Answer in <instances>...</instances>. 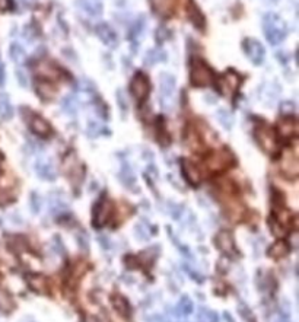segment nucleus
Here are the masks:
<instances>
[{
	"label": "nucleus",
	"mask_w": 299,
	"mask_h": 322,
	"mask_svg": "<svg viewBox=\"0 0 299 322\" xmlns=\"http://www.w3.org/2000/svg\"><path fill=\"white\" fill-rule=\"evenodd\" d=\"M263 31L272 45H278L288 35L286 22L276 13H267L263 18Z\"/></svg>",
	"instance_id": "1"
},
{
	"label": "nucleus",
	"mask_w": 299,
	"mask_h": 322,
	"mask_svg": "<svg viewBox=\"0 0 299 322\" xmlns=\"http://www.w3.org/2000/svg\"><path fill=\"white\" fill-rule=\"evenodd\" d=\"M254 136H256L257 143L260 144V147L264 152H267L270 155L276 153L278 140H276V134L272 128H268L267 125H258V127H256Z\"/></svg>",
	"instance_id": "2"
},
{
	"label": "nucleus",
	"mask_w": 299,
	"mask_h": 322,
	"mask_svg": "<svg viewBox=\"0 0 299 322\" xmlns=\"http://www.w3.org/2000/svg\"><path fill=\"white\" fill-rule=\"evenodd\" d=\"M212 80H213V73L210 67L204 61L196 58L192 66V83L194 86L202 88V86H209Z\"/></svg>",
	"instance_id": "3"
},
{
	"label": "nucleus",
	"mask_w": 299,
	"mask_h": 322,
	"mask_svg": "<svg viewBox=\"0 0 299 322\" xmlns=\"http://www.w3.org/2000/svg\"><path fill=\"white\" fill-rule=\"evenodd\" d=\"M176 77L170 73H162L159 77V90H160V105L164 109L171 108V99L176 92Z\"/></svg>",
	"instance_id": "4"
},
{
	"label": "nucleus",
	"mask_w": 299,
	"mask_h": 322,
	"mask_svg": "<svg viewBox=\"0 0 299 322\" xmlns=\"http://www.w3.org/2000/svg\"><path fill=\"white\" fill-rule=\"evenodd\" d=\"M282 172L288 178L294 179L299 175V159L296 149H288L283 152L280 158Z\"/></svg>",
	"instance_id": "5"
},
{
	"label": "nucleus",
	"mask_w": 299,
	"mask_h": 322,
	"mask_svg": "<svg viewBox=\"0 0 299 322\" xmlns=\"http://www.w3.org/2000/svg\"><path fill=\"white\" fill-rule=\"evenodd\" d=\"M241 85V77L240 74L234 70H229L225 74H222L218 80V89L225 96H232Z\"/></svg>",
	"instance_id": "6"
},
{
	"label": "nucleus",
	"mask_w": 299,
	"mask_h": 322,
	"mask_svg": "<svg viewBox=\"0 0 299 322\" xmlns=\"http://www.w3.org/2000/svg\"><path fill=\"white\" fill-rule=\"evenodd\" d=\"M232 162H234V156L228 150H219L209 155V158L206 159V165L212 172H219L228 168L229 165H232Z\"/></svg>",
	"instance_id": "7"
},
{
	"label": "nucleus",
	"mask_w": 299,
	"mask_h": 322,
	"mask_svg": "<svg viewBox=\"0 0 299 322\" xmlns=\"http://www.w3.org/2000/svg\"><path fill=\"white\" fill-rule=\"evenodd\" d=\"M244 51H246V57L254 63V64H262L264 61V57H266V50L262 45L260 41L257 39H252V38H246L244 41Z\"/></svg>",
	"instance_id": "8"
},
{
	"label": "nucleus",
	"mask_w": 299,
	"mask_h": 322,
	"mask_svg": "<svg viewBox=\"0 0 299 322\" xmlns=\"http://www.w3.org/2000/svg\"><path fill=\"white\" fill-rule=\"evenodd\" d=\"M130 89H132L133 96H134L139 102L144 101V99L148 98V95H149V80H148V77L140 72L136 73L134 77H133V80H132Z\"/></svg>",
	"instance_id": "9"
},
{
	"label": "nucleus",
	"mask_w": 299,
	"mask_h": 322,
	"mask_svg": "<svg viewBox=\"0 0 299 322\" xmlns=\"http://www.w3.org/2000/svg\"><path fill=\"white\" fill-rule=\"evenodd\" d=\"M96 35L100 36V39L106 44V47L114 48L118 44V35L114 31L112 26H110L106 22H101L96 25Z\"/></svg>",
	"instance_id": "10"
},
{
	"label": "nucleus",
	"mask_w": 299,
	"mask_h": 322,
	"mask_svg": "<svg viewBox=\"0 0 299 322\" xmlns=\"http://www.w3.org/2000/svg\"><path fill=\"white\" fill-rule=\"evenodd\" d=\"M111 213H112V201L108 200V198H104V200L98 204V207H96V210H95L94 225H95L96 228L104 226L106 222L110 220Z\"/></svg>",
	"instance_id": "11"
},
{
	"label": "nucleus",
	"mask_w": 299,
	"mask_h": 322,
	"mask_svg": "<svg viewBox=\"0 0 299 322\" xmlns=\"http://www.w3.org/2000/svg\"><path fill=\"white\" fill-rule=\"evenodd\" d=\"M36 171L40 178L47 179V181H54L57 178V172L54 169L53 163L48 159H44V158L38 159L36 163Z\"/></svg>",
	"instance_id": "12"
},
{
	"label": "nucleus",
	"mask_w": 299,
	"mask_h": 322,
	"mask_svg": "<svg viewBox=\"0 0 299 322\" xmlns=\"http://www.w3.org/2000/svg\"><path fill=\"white\" fill-rule=\"evenodd\" d=\"M216 247L222 251L224 254L234 255L235 254V242L232 235L226 231H222L216 235Z\"/></svg>",
	"instance_id": "13"
},
{
	"label": "nucleus",
	"mask_w": 299,
	"mask_h": 322,
	"mask_svg": "<svg viewBox=\"0 0 299 322\" xmlns=\"http://www.w3.org/2000/svg\"><path fill=\"white\" fill-rule=\"evenodd\" d=\"M63 169H64V172L73 179L78 177V172H82V174H84L82 166H80V163L78 161V156H76L73 152H70V153L64 158V161H63Z\"/></svg>",
	"instance_id": "14"
},
{
	"label": "nucleus",
	"mask_w": 299,
	"mask_h": 322,
	"mask_svg": "<svg viewBox=\"0 0 299 322\" xmlns=\"http://www.w3.org/2000/svg\"><path fill=\"white\" fill-rule=\"evenodd\" d=\"M30 125H31V130L36 133V136H40V137H48L52 134V127H50V124L44 118H41L38 115H34L31 118Z\"/></svg>",
	"instance_id": "15"
},
{
	"label": "nucleus",
	"mask_w": 299,
	"mask_h": 322,
	"mask_svg": "<svg viewBox=\"0 0 299 322\" xmlns=\"http://www.w3.org/2000/svg\"><path fill=\"white\" fill-rule=\"evenodd\" d=\"M144 23H146L144 16H139V18L134 20V23H133V26L130 29V41H132V45H133V51L134 50L138 51L139 41L142 39V34L144 31Z\"/></svg>",
	"instance_id": "16"
},
{
	"label": "nucleus",
	"mask_w": 299,
	"mask_h": 322,
	"mask_svg": "<svg viewBox=\"0 0 299 322\" xmlns=\"http://www.w3.org/2000/svg\"><path fill=\"white\" fill-rule=\"evenodd\" d=\"M278 133L279 136L283 139H292L294 136H296L298 133V127L295 120L292 118H286V120H282L278 124Z\"/></svg>",
	"instance_id": "17"
},
{
	"label": "nucleus",
	"mask_w": 299,
	"mask_h": 322,
	"mask_svg": "<svg viewBox=\"0 0 299 322\" xmlns=\"http://www.w3.org/2000/svg\"><path fill=\"white\" fill-rule=\"evenodd\" d=\"M78 3L89 16H94V18L100 16L102 13V9H104L101 0H78Z\"/></svg>",
	"instance_id": "18"
},
{
	"label": "nucleus",
	"mask_w": 299,
	"mask_h": 322,
	"mask_svg": "<svg viewBox=\"0 0 299 322\" xmlns=\"http://www.w3.org/2000/svg\"><path fill=\"white\" fill-rule=\"evenodd\" d=\"M182 174L190 184H198L202 181V174L198 168L190 161L182 162Z\"/></svg>",
	"instance_id": "19"
},
{
	"label": "nucleus",
	"mask_w": 299,
	"mask_h": 322,
	"mask_svg": "<svg viewBox=\"0 0 299 322\" xmlns=\"http://www.w3.org/2000/svg\"><path fill=\"white\" fill-rule=\"evenodd\" d=\"M50 210L52 213L57 215V213H62L68 209V201L66 198L63 197V194L60 191H56V193H52L50 194Z\"/></svg>",
	"instance_id": "20"
},
{
	"label": "nucleus",
	"mask_w": 299,
	"mask_h": 322,
	"mask_svg": "<svg viewBox=\"0 0 299 322\" xmlns=\"http://www.w3.org/2000/svg\"><path fill=\"white\" fill-rule=\"evenodd\" d=\"M188 16H190V20L193 22V25L197 29H203L204 28L206 19H204L203 13L200 12V9L194 4L193 1L188 4Z\"/></svg>",
	"instance_id": "21"
},
{
	"label": "nucleus",
	"mask_w": 299,
	"mask_h": 322,
	"mask_svg": "<svg viewBox=\"0 0 299 322\" xmlns=\"http://www.w3.org/2000/svg\"><path fill=\"white\" fill-rule=\"evenodd\" d=\"M36 93L40 95V98L46 99V101H50L53 99L54 95H56V88L50 82L47 80H42V82H38L36 85Z\"/></svg>",
	"instance_id": "22"
},
{
	"label": "nucleus",
	"mask_w": 299,
	"mask_h": 322,
	"mask_svg": "<svg viewBox=\"0 0 299 322\" xmlns=\"http://www.w3.org/2000/svg\"><path fill=\"white\" fill-rule=\"evenodd\" d=\"M111 304L114 306V309L124 317V318H128L130 317V305L128 302L124 299L123 296H120V295H116V296H112L111 298Z\"/></svg>",
	"instance_id": "23"
},
{
	"label": "nucleus",
	"mask_w": 299,
	"mask_h": 322,
	"mask_svg": "<svg viewBox=\"0 0 299 322\" xmlns=\"http://www.w3.org/2000/svg\"><path fill=\"white\" fill-rule=\"evenodd\" d=\"M14 117V107L6 93H0V118L10 120Z\"/></svg>",
	"instance_id": "24"
},
{
	"label": "nucleus",
	"mask_w": 299,
	"mask_h": 322,
	"mask_svg": "<svg viewBox=\"0 0 299 322\" xmlns=\"http://www.w3.org/2000/svg\"><path fill=\"white\" fill-rule=\"evenodd\" d=\"M193 309L194 306L192 299H190L188 296H182V298L180 299L178 305H176L174 314H176V317H187V315H190V314L193 312Z\"/></svg>",
	"instance_id": "25"
},
{
	"label": "nucleus",
	"mask_w": 299,
	"mask_h": 322,
	"mask_svg": "<svg viewBox=\"0 0 299 322\" xmlns=\"http://www.w3.org/2000/svg\"><path fill=\"white\" fill-rule=\"evenodd\" d=\"M120 179L127 188H133L134 187V182H136V177H134V172L132 169V166L124 162L123 168H122V172H120Z\"/></svg>",
	"instance_id": "26"
},
{
	"label": "nucleus",
	"mask_w": 299,
	"mask_h": 322,
	"mask_svg": "<svg viewBox=\"0 0 299 322\" xmlns=\"http://www.w3.org/2000/svg\"><path fill=\"white\" fill-rule=\"evenodd\" d=\"M79 108V101L74 95H68L62 99V109L69 114V115H74L78 112Z\"/></svg>",
	"instance_id": "27"
},
{
	"label": "nucleus",
	"mask_w": 299,
	"mask_h": 322,
	"mask_svg": "<svg viewBox=\"0 0 299 322\" xmlns=\"http://www.w3.org/2000/svg\"><path fill=\"white\" fill-rule=\"evenodd\" d=\"M28 283L31 289H34L36 292L38 293H46L47 289H48V283H47V279L42 277V276H38V274H34L28 279Z\"/></svg>",
	"instance_id": "28"
},
{
	"label": "nucleus",
	"mask_w": 299,
	"mask_h": 322,
	"mask_svg": "<svg viewBox=\"0 0 299 322\" xmlns=\"http://www.w3.org/2000/svg\"><path fill=\"white\" fill-rule=\"evenodd\" d=\"M8 245H9L10 250L15 251V252H24V251H26V247H28L25 238L24 236H18V235L10 236L8 239Z\"/></svg>",
	"instance_id": "29"
},
{
	"label": "nucleus",
	"mask_w": 299,
	"mask_h": 322,
	"mask_svg": "<svg viewBox=\"0 0 299 322\" xmlns=\"http://www.w3.org/2000/svg\"><path fill=\"white\" fill-rule=\"evenodd\" d=\"M9 54H10V58L16 63V64H22L26 58V53L24 50V47H20L19 44L14 42L10 45V50H9Z\"/></svg>",
	"instance_id": "30"
},
{
	"label": "nucleus",
	"mask_w": 299,
	"mask_h": 322,
	"mask_svg": "<svg viewBox=\"0 0 299 322\" xmlns=\"http://www.w3.org/2000/svg\"><path fill=\"white\" fill-rule=\"evenodd\" d=\"M216 118L219 120V123L222 124L224 128H226V130L232 128V125H234V115L229 111H226V109H218Z\"/></svg>",
	"instance_id": "31"
},
{
	"label": "nucleus",
	"mask_w": 299,
	"mask_h": 322,
	"mask_svg": "<svg viewBox=\"0 0 299 322\" xmlns=\"http://www.w3.org/2000/svg\"><path fill=\"white\" fill-rule=\"evenodd\" d=\"M152 7L160 15H170L171 13V0H150Z\"/></svg>",
	"instance_id": "32"
},
{
	"label": "nucleus",
	"mask_w": 299,
	"mask_h": 322,
	"mask_svg": "<svg viewBox=\"0 0 299 322\" xmlns=\"http://www.w3.org/2000/svg\"><path fill=\"white\" fill-rule=\"evenodd\" d=\"M166 60V54L164 53L162 50H150L149 53L146 54V60H144V64H148V66H152V64H155V63H158V61H165Z\"/></svg>",
	"instance_id": "33"
},
{
	"label": "nucleus",
	"mask_w": 299,
	"mask_h": 322,
	"mask_svg": "<svg viewBox=\"0 0 299 322\" xmlns=\"http://www.w3.org/2000/svg\"><path fill=\"white\" fill-rule=\"evenodd\" d=\"M288 250H289V247H288L283 241H278L276 244H273V245L270 247L268 254H270L273 258H282V257H284V255L288 254Z\"/></svg>",
	"instance_id": "34"
},
{
	"label": "nucleus",
	"mask_w": 299,
	"mask_h": 322,
	"mask_svg": "<svg viewBox=\"0 0 299 322\" xmlns=\"http://www.w3.org/2000/svg\"><path fill=\"white\" fill-rule=\"evenodd\" d=\"M228 213L232 220H240L244 213V207H242V204H240V201L234 200L228 204Z\"/></svg>",
	"instance_id": "35"
},
{
	"label": "nucleus",
	"mask_w": 299,
	"mask_h": 322,
	"mask_svg": "<svg viewBox=\"0 0 299 322\" xmlns=\"http://www.w3.org/2000/svg\"><path fill=\"white\" fill-rule=\"evenodd\" d=\"M38 73L44 77V79H57L58 73L54 69L50 63H41L38 67Z\"/></svg>",
	"instance_id": "36"
},
{
	"label": "nucleus",
	"mask_w": 299,
	"mask_h": 322,
	"mask_svg": "<svg viewBox=\"0 0 299 322\" xmlns=\"http://www.w3.org/2000/svg\"><path fill=\"white\" fill-rule=\"evenodd\" d=\"M198 321L200 322H219V315L208 308H200L198 311Z\"/></svg>",
	"instance_id": "37"
},
{
	"label": "nucleus",
	"mask_w": 299,
	"mask_h": 322,
	"mask_svg": "<svg viewBox=\"0 0 299 322\" xmlns=\"http://www.w3.org/2000/svg\"><path fill=\"white\" fill-rule=\"evenodd\" d=\"M89 266L86 261H78L76 263V266L73 267V270H72V276L70 279L73 280V282H76V280H79L86 271H88Z\"/></svg>",
	"instance_id": "38"
},
{
	"label": "nucleus",
	"mask_w": 299,
	"mask_h": 322,
	"mask_svg": "<svg viewBox=\"0 0 299 322\" xmlns=\"http://www.w3.org/2000/svg\"><path fill=\"white\" fill-rule=\"evenodd\" d=\"M14 308H15V304H14L12 298H10L6 292L0 290V311H3V312H10Z\"/></svg>",
	"instance_id": "39"
},
{
	"label": "nucleus",
	"mask_w": 299,
	"mask_h": 322,
	"mask_svg": "<svg viewBox=\"0 0 299 322\" xmlns=\"http://www.w3.org/2000/svg\"><path fill=\"white\" fill-rule=\"evenodd\" d=\"M276 222H279L284 228H288L290 225V222H292V216H290V213L288 210L282 209V210H279L276 213Z\"/></svg>",
	"instance_id": "40"
},
{
	"label": "nucleus",
	"mask_w": 299,
	"mask_h": 322,
	"mask_svg": "<svg viewBox=\"0 0 299 322\" xmlns=\"http://www.w3.org/2000/svg\"><path fill=\"white\" fill-rule=\"evenodd\" d=\"M117 102H118V107L122 109V112H123V114H127V111H128V99H127V96H126L124 90H117Z\"/></svg>",
	"instance_id": "41"
},
{
	"label": "nucleus",
	"mask_w": 299,
	"mask_h": 322,
	"mask_svg": "<svg viewBox=\"0 0 299 322\" xmlns=\"http://www.w3.org/2000/svg\"><path fill=\"white\" fill-rule=\"evenodd\" d=\"M134 235L140 239V241H148L150 233H149V228L144 226L143 223H139L136 228H134Z\"/></svg>",
	"instance_id": "42"
},
{
	"label": "nucleus",
	"mask_w": 299,
	"mask_h": 322,
	"mask_svg": "<svg viewBox=\"0 0 299 322\" xmlns=\"http://www.w3.org/2000/svg\"><path fill=\"white\" fill-rule=\"evenodd\" d=\"M41 197L38 196V193L36 191H32L31 193V196H30V206H31V210L34 212V213H38L40 212V209H41Z\"/></svg>",
	"instance_id": "43"
},
{
	"label": "nucleus",
	"mask_w": 299,
	"mask_h": 322,
	"mask_svg": "<svg viewBox=\"0 0 299 322\" xmlns=\"http://www.w3.org/2000/svg\"><path fill=\"white\" fill-rule=\"evenodd\" d=\"M101 131H102L101 124H98L96 121H89L88 130H86V133H88L89 137H96V136H100V134H101Z\"/></svg>",
	"instance_id": "44"
},
{
	"label": "nucleus",
	"mask_w": 299,
	"mask_h": 322,
	"mask_svg": "<svg viewBox=\"0 0 299 322\" xmlns=\"http://www.w3.org/2000/svg\"><path fill=\"white\" fill-rule=\"evenodd\" d=\"M270 226H272V232L274 233L278 238H283L288 233V228H284L279 222H272Z\"/></svg>",
	"instance_id": "45"
},
{
	"label": "nucleus",
	"mask_w": 299,
	"mask_h": 322,
	"mask_svg": "<svg viewBox=\"0 0 299 322\" xmlns=\"http://www.w3.org/2000/svg\"><path fill=\"white\" fill-rule=\"evenodd\" d=\"M187 144L194 150H202V144L198 142L196 133H193V131H188V134H187Z\"/></svg>",
	"instance_id": "46"
},
{
	"label": "nucleus",
	"mask_w": 299,
	"mask_h": 322,
	"mask_svg": "<svg viewBox=\"0 0 299 322\" xmlns=\"http://www.w3.org/2000/svg\"><path fill=\"white\" fill-rule=\"evenodd\" d=\"M296 111V107L292 101H286V102H282L280 105V112L283 115H292L294 112Z\"/></svg>",
	"instance_id": "47"
},
{
	"label": "nucleus",
	"mask_w": 299,
	"mask_h": 322,
	"mask_svg": "<svg viewBox=\"0 0 299 322\" xmlns=\"http://www.w3.org/2000/svg\"><path fill=\"white\" fill-rule=\"evenodd\" d=\"M78 244H79V247L82 248L84 251H88L89 250V236L85 232H80L78 233Z\"/></svg>",
	"instance_id": "48"
},
{
	"label": "nucleus",
	"mask_w": 299,
	"mask_h": 322,
	"mask_svg": "<svg viewBox=\"0 0 299 322\" xmlns=\"http://www.w3.org/2000/svg\"><path fill=\"white\" fill-rule=\"evenodd\" d=\"M240 314H241V317L246 320V322H256V320H254V315L251 314V311L246 308V305H240Z\"/></svg>",
	"instance_id": "49"
},
{
	"label": "nucleus",
	"mask_w": 299,
	"mask_h": 322,
	"mask_svg": "<svg viewBox=\"0 0 299 322\" xmlns=\"http://www.w3.org/2000/svg\"><path fill=\"white\" fill-rule=\"evenodd\" d=\"M14 185H15V179L12 178V177H8V175H4V177H2L0 178V188H3V190H10V188H14Z\"/></svg>",
	"instance_id": "50"
},
{
	"label": "nucleus",
	"mask_w": 299,
	"mask_h": 322,
	"mask_svg": "<svg viewBox=\"0 0 299 322\" xmlns=\"http://www.w3.org/2000/svg\"><path fill=\"white\" fill-rule=\"evenodd\" d=\"M52 245H53V250L57 255H60V257H63V255H64V247H63V244H62V241H60V238H58V236H56V238H54V241Z\"/></svg>",
	"instance_id": "51"
},
{
	"label": "nucleus",
	"mask_w": 299,
	"mask_h": 322,
	"mask_svg": "<svg viewBox=\"0 0 299 322\" xmlns=\"http://www.w3.org/2000/svg\"><path fill=\"white\" fill-rule=\"evenodd\" d=\"M16 77H18V82L19 85L22 86V88H26L28 86V77H26V74L25 72L22 70V69H16Z\"/></svg>",
	"instance_id": "52"
},
{
	"label": "nucleus",
	"mask_w": 299,
	"mask_h": 322,
	"mask_svg": "<svg viewBox=\"0 0 299 322\" xmlns=\"http://www.w3.org/2000/svg\"><path fill=\"white\" fill-rule=\"evenodd\" d=\"M12 7H14V3H12V0H0V12L10 10Z\"/></svg>",
	"instance_id": "53"
},
{
	"label": "nucleus",
	"mask_w": 299,
	"mask_h": 322,
	"mask_svg": "<svg viewBox=\"0 0 299 322\" xmlns=\"http://www.w3.org/2000/svg\"><path fill=\"white\" fill-rule=\"evenodd\" d=\"M98 242H100V245H101L104 250H110V248H111V241L108 239V236H100V238H98Z\"/></svg>",
	"instance_id": "54"
},
{
	"label": "nucleus",
	"mask_w": 299,
	"mask_h": 322,
	"mask_svg": "<svg viewBox=\"0 0 299 322\" xmlns=\"http://www.w3.org/2000/svg\"><path fill=\"white\" fill-rule=\"evenodd\" d=\"M156 35L158 36L160 35V39H158V41L159 42H162L164 39H166V38H168V31H166L164 26H160V28H158V29H156Z\"/></svg>",
	"instance_id": "55"
},
{
	"label": "nucleus",
	"mask_w": 299,
	"mask_h": 322,
	"mask_svg": "<svg viewBox=\"0 0 299 322\" xmlns=\"http://www.w3.org/2000/svg\"><path fill=\"white\" fill-rule=\"evenodd\" d=\"M146 322H166V321H165V318H164V317H160V315H152V317H148V318H146Z\"/></svg>",
	"instance_id": "56"
},
{
	"label": "nucleus",
	"mask_w": 299,
	"mask_h": 322,
	"mask_svg": "<svg viewBox=\"0 0 299 322\" xmlns=\"http://www.w3.org/2000/svg\"><path fill=\"white\" fill-rule=\"evenodd\" d=\"M4 82H6V72H4V66H3V64H0V88L4 85Z\"/></svg>",
	"instance_id": "57"
},
{
	"label": "nucleus",
	"mask_w": 299,
	"mask_h": 322,
	"mask_svg": "<svg viewBox=\"0 0 299 322\" xmlns=\"http://www.w3.org/2000/svg\"><path fill=\"white\" fill-rule=\"evenodd\" d=\"M10 219L15 222V223H22L24 220H22V217H20V215H18V213H14V215L10 216Z\"/></svg>",
	"instance_id": "58"
},
{
	"label": "nucleus",
	"mask_w": 299,
	"mask_h": 322,
	"mask_svg": "<svg viewBox=\"0 0 299 322\" xmlns=\"http://www.w3.org/2000/svg\"><path fill=\"white\" fill-rule=\"evenodd\" d=\"M224 317H225V320H226V322H235V321H234V318H232V317L229 315L228 312H225V314H224Z\"/></svg>",
	"instance_id": "59"
},
{
	"label": "nucleus",
	"mask_w": 299,
	"mask_h": 322,
	"mask_svg": "<svg viewBox=\"0 0 299 322\" xmlns=\"http://www.w3.org/2000/svg\"><path fill=\"white\" fill-rule=\"evenodd\" d=\"M292 244H294V247H296V244H298V235L292 236Z\"/></svg>",
	"instance_id": "60"
}]
</instances>
